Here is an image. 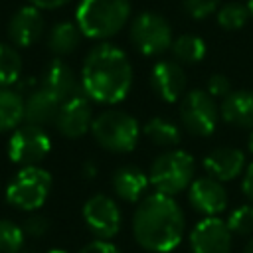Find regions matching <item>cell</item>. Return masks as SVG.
Wrapping results in <instances>:
<instances>
[{"label": "cell", "instance_id": "cell-1", "mask_svg": "<svg viewBox=\"0 0 253 253\" xmlns=\"http://www.w3.org/2000/svg\"><path fill=\"white\" fill-rule=\"evenodd\" d=\"M79 77L83 95L89 101L117 105L128 95L132 87V65L121 47L103 42L91 47L83 59Z\"/></svg>", "mask_w": 253, "mask_h": 253}, {"label": "cell", "instance_id": "cell-2", "mask_svg": "<svg viewBox=\"0 0 253 253\" xmlns=\"http://www.w3.org/2000/svg\"><path fill=\"white\" fill-rule=\"evenodd\" d=\"M184 211L172 196L150 194L142 198L132 213V235L150 253L174 251L184 235Z\"/></svg>", "mask_w": 253, "mask_h": 253}, {"label": "cell", "instance_id": "cell-3", "mask_svg": "<svg viewBox=\"0 0 253 253\" xmlns=\"http://www.w3.org/2000/svg\"><path fill=\"white\" fill-rule=\"evenodd\" d=\"M130 18V0H81L75 24L91 40H109L119 34Z\"/></svg>", "mask_w": 253, "mask_h": 253}, {"label": "cell", "instance_id": "cell-4", "mask_svg": "<svg viewBox=\"0 0 253 253\" xmlns=\"http://www.w3.org/2000/svg\"><path fill=\"white\" fill-rule=\"evenodd\" d=\"M140 125L138 121L121 109H107L99 113L93 119L91 125V134L95 142L115 154H126L136 148L138 138H140Z\"/></svg>", "mask_w": 253, "mask_h": 253}, {"label": "cell", "instance_id": "cell-5", "mask_svg": "<svg viewBox=\"0 0 253 253\" xmlns=\"http://www.w3.org/2000/svg\"><path fill=\"white\" fill-rule=\"evenodd\" d=\"M196 160L190 152L180 148H170L154 158L150 164V184L158 194L176 196L190 188L194 182Z\"/></svg>", "mask_w": 253, "mask_h": 253}, {"label": "cell", "instance_id": "cell-6", "mask_svg": "<svg viewBox=\"0 0 253 253\" xmlns=\"http://www.w3.org/2000/svg\"><path fill=\"white\" fill-rule=\"evenodd\" d=\"M51 174L42 166H24L6 184V200L20 211H38L51 192Z\"/></svg>", "mask_w": 253, "mask_h": 253}, {"label": "cell", "instance_id": "cell-7", "mask_svg": "<svg viewBox=\"0 0 253 253\" xmlns=\"http://www.w3.org/2000/svg\"><path fill=\"white\" fill-rule=\"evenodd\" d=\"M219 105L206 89H192L182 97L180 123L194 136H211L219 123Z\"/></svg>", "mask_w": 253, "mask_h": 253}, {"label": "cell", "instance_id": "cell-8", "mask_svg": "<svg viewBox=\"0 0 253 253\" xmlns=\"http://www.w3.org/2000/svg\"><path fill=\"white\" fill-rule=\"evenodd\" d=\"M130 42L146 57L162 55L170 49L174 38L168 20L156 12H140L130 24Z\"/></svg>", "mask_w": 253, "mask_h": 253}, {"label": "cell", "instance_id": "cell-9", "mask_svg": "<svg viewBox=\"0 0 253 253\" xmlns=\"http://www.w3.org/2000/svg\"><path fill=\"white\" fill-rule=\"evenodd\" d=\"M49 150H51V138L47 130L36 125H28V123L12 130L8 144H6L8 158L20 168L40 166V162L45 160Z\"/></svg>", "mask_w": 253, "mask_h": 253}, {"label": "cell", "instance_id": "cell-10", "mask_svg": "<svg viewBox=\"0 0 253 253\" xmlns=\"http://www.w3.org/2000/svg\"><path fill=\"white\" fill-rule=\"evenodd\" d=\"M81 215H83V221H85L87 229L97 239L111 241L123 225V213L119 210V204L113 198L105 196V194L91 196L83 204Z\"/></svg>", "mask_w": 253, "mask_h": 253}, {"label": "cell", "instance_id": "cell-11", "mask_svg": "<svg viewBox=\"0 0 253 253\" xmlns=\"http://www.w3.org/2000/svg\"><path fill=\"white\" fill-rule=\"evenodd\" d=\"M231 231L219 217H204L190 231L192 253H231Z\"/></svg>", "mask_w": 253, "mask_h": 253}, {"label": "cell", "instance_id": "cell-12", "mask_svg": "<svg viewBox=\"0 0 253 253\" xmlns=\"http://www.w3.org/2000/svg\"><path fill=\"white\" fill-rule=\"evenodd\" d=\"M188 202L198 213L206 217H217L221 211H225L229 200L219 180L211 176H200L194 178L188 188Z\"/></svg>", "mask_w": 253, "mask_h": 253}, {"label": "cell", "instance_id": "cell-13", "mask_svg": "<svg viewBox=\"0 0 253 253\" xmlns=\"http://www.w3.org/2000/svg\"><path fill=\"white\" fill-rule=\"evenodd\" d=\"M150 89L164 103H176L186 95V71L178 61L160 59L150 71Z\"/></svg>", "mask_w": 253, "mask_h": 253}, {"label": "cell", "instance_id": "cell-14", "mask_svg": "<svg viewBox=\"0 0 253 253\" xmlns=\"http://www.w3.org/2000/svg\"><path fill=\"white\" fill-rule=\"evenodd\" d=\"M93 119L95 117L91 101L85 95H79L61 103L55 119V128L65 138H81L91 130Z\"/></svg>", "mask_w": 253, "mask_h": 253}, {"label": "cell", "instance_id": "cell-15", "mask_svg": "<svg viewBox=\"0 0 253 253\" xmlns=\"http://www.w3.org/2000/svg\"><path fill=\"white\" fill-rule=\"evenodd\" d=\"M42 89L49 91L59 103H65L73 97L83 95L81 77L75 75V71L59 57L51 59L42 75Z\"/></svg>", "mask_w": 253, "mask_h": 253}, {"label": "cell", "instance_id": "cell-16", "mask_svg": "<svg viewBox=\"0 0 253 253\" xmlns=\"http://www.w3.org/2000/svg\"><path fill=\"white\" fill-rule=\"evenodd\" d=\"M43 34V16L40 8L26 4L18 8L8 22V38L16 47L34 45Z\"/></svg>", "mask_w": 253, "mask_h": 253}, {"label": "cell", "instance_id": "cell-17", "mask_svg": "<svg viewBox=\"0 0 253 253\" xmlns=\"http://www.w3.org/2000/svg\"><path fill=\"white\" fill-rule=\"evenodd\" d=\"M202 166H204L208 176H211V178H215L219 182L235 180L247 168L243 150H239L235 146H217V148L210 150L204 156Z\"/></svg>", "mask_w": 253, "mask_h": 253}, {"label": "cell", "instance_id": "cell-18", "mask_svg": "<svg viewBox=\"0 0 253 253\" xmlns=\"http://www.w3.org/2000/svg\"><path fill=\"white\" fill-rule=\"evenodd\" d=\"M148 184H150L148 174L134 164L119 166L111 176L113 192L117 194V198H121L126 204H138L142 198H146L144 194L148 190Z\"/></svg>", "mask_w": 253, "mask_h": 253}, {"label": "cell", "instance_id": "cell-19", "mask_svg": "<svg viewBox=\"0 0 253 253\" xmlns=\"http://www.w3.org/2000/svg\"><path fill=\"white\" fill-rule=\"evenodd\" d=\"M61 103L45 89L38 87L24 99V121L28 125H36L45 128L47 125H55Z\"/></svg>", "mask_w": 253, "mask_h": 253}, {"label": "cell", "instance_id": "cell-20", "mask_svg": "<svg viewBox=\"0 0 253 253\" xmlns=\"http://www.w3.org/2000/svg\"><path fill=\"white\" fill-rule=\"evenodd\" d=\"M219 115L231 126L253 130V91H231L227 97L221 99Z\"/></svg>", "mask_w": 253, "mask_h": 253}, {"label": "cell", "instance_id": "cell-21", "mask_svg": "<svg viewBox=\"0 0 253 253\" xmlns=\"http://www.w3.org/2000/svg\"><path fill=\"white\" fill-rule=\"evenodd\" d=\"M142 134L156 146H162L166 150L176 148L182 140V130L176 123H172L170 119L164 117H152L144 123L142 126Z\"/></svg>", "mask_w": 253, "mask_h": 253}, {"label": "cell", "instance_id": "cell-22", "mask_svg": "<svg viewBox=\"0 0 253 253\" xmlns=\"http://www.w3.org/2000/svg\"><path fill=\"white\" fill-rule=\"evenodd\" d=\"M81 30L75 22H59L47 34V47L53 55L63 57L77 49L81 42Z\"/></svg>", "mask_w": 253, "mask_h": 253}, {"label": "cell", "instance_id": "cell-23", "mask_svg": "<svg viewBox=\"0 0 253 253\" xmlns=\"http://www.w3.org/2000/svg\"><path fill=\"white\" fill-rule=\"evenodd\" d=\"M24 121V97L10 87L0 89V132L16 130Z\"/></svg>", "mask_w": 253, "mask_h": 253}, {"label": "cell", "instance_id": "cell-24", "mask_svg": "<svg viewBox=\"0 0 253 253\" xmlns=\"http://www.w3.org/2000/svg\"><path fill=\"white\" fill-rule=\"evenodd\" d=\"M174 57L178 63H198L204 59L206 55V42L200 36L194 34H182L178 38H174L172 45H170Z\"/></svg>", "mask_w": 253, "mask_h": 253}, {"label": "cell", "instance_id": "cell-25", "mask_svg": "<svg viewBox=\"0 0 253 253\" xmlns=\"http://www.w3.org/2000/svg\"><path fill=\"white\" fill-rule=\"evenodd\" d=\"M22 79V57L10 43L0 42V89L12 87Z\"/></svg>", "mask_w": 253, "mask_h": 253}, {"label": "cell", "instance_id": "cell-26", "mask_svg": "<svg viewBox=\"0 0 253 253\" xmlns=\"http://www.w3.org/2000/svg\"><path fill=\"white\" fill-rule=\"evenodd\" d=\"M249 10L245 4L239 2H227L217 10V24L223 30H239L249 20Z\"/></svg>", "mask_w": 253, "mask_h": 253}, {"label": "cell", "instance_id": "cell-27", "mask_svg": "<svg viewBox=\"0 0 253 253\" xmlns=\"http://www.w3.org/2000/svg\"><path fill=\"white\" fill-rule=\"evenodd\" d=\"M24 229L12 219H0V253H22Z\"/></svg>", "mask_w": 253, "mask_h": 253}, {"label": "cell", "instance_id": "cell-28", "mask_svg": "<svg viewBox=\"0 0 253 253\" xmlns=\"http://www.w3.org/2000/svg\"><path fill=\"white\" fill-rule=\"evenodd\" d=\"M225 223L233 235H239V237L253 235V204H243L231 210Z\"/></svg>", "mask_w": 253, "mask_h": 253}, {"label": "cell", "instance_id": "cell-29", "mask_svg": "<svg viewBox=\"0 0 253 253\" xmlns=\"http://www.w3.org/2000/svg\"><path fill=\"white\" fill-rule=\"evenodd\" d=\"M184 10L194 20H204L219 8V0H182Z\"/></svg>", "mask_w": 253, "mask_h": 253}, {"label": "cell", "instance_id": "cell-30", "mask_svg": "<svg viewBox=\"0 0 253 253\" xmlns=\"http://www.w3.org/2000/svg\"><path fill=\"white\" fill-rule=\"evenodd\" d=\"M22 229L26 235L30 237H43L47 231H49V219L43 215V213H30L24 223H22Z\"/></svg>", "mask_w": 253, "mask_h": 253}, {"label": "cell", "instance_id": "cell-31", "mask_svg": "<svg viewBox=\"0 0 253 253\" xmlns=\"http://www.w3.org/2000/svg\"><path fill=\"white\" fill-rule=\"evenodd\" d=\"M206 91L213 97V99H223L231 93V81L229 77H225L223 73H213L208 77V83H206Z\"/></svg>", "mask_w": 253, "mask_h": 253}, {"label": "cell", "instance_id": "cell-32", "mask_svg": "<svg viewBox=\"0 0 253 253\" xmlns=\"http://www.w3.org/2000/svg\"><path fill=\"white\" fill-rule=\"evenodd\" d=\"M77 253H121V249L107 239H93L87 245H83Z\"/></svg>", "mask_w": 253, "mask_h": 253}, {"label": "cell", "instance_id": "cell-33", "mask_svg": "<svg viewBox=\"0 0 253 253\" xmlns=\"http://www.w3.org/2000/svg\"><path fill=\"white\" fill-rule=\"evenodd\" d=\"M241 190L245 194V198L249 200V204H253V162L247 164L243 180H241Z\"/></svg>", "mask_w": 253, "mask_h": 253}, {"label": "cell", "instance_id": "cell-34", "mask_svg": "<svg viewBox=\"0 0 253 253\" xmlns=\"http://www.w3.org/2000/svg\"><path fill=\"white\" fill-rule=\"evenodd\" d=\"M67 2H71V0H28V4H32L40 10H55V8L65 6Z\"/></svg>", "mask_w": 253, "mask_h": 253}, {"label": "cell", "instance_id": "cell-35", "mask_svg": "<svg viewBox=\"0 0 253 253\" xmlns=\"http://www.w3.org/2000/svg\"><path fill=\"white\" fill-rule=\"evenodd\" d=\"M81 176H83L85 180H93V178L97 176V166H95L93 160L83 162V166H81Z\"/></svg>", "mask_w": 253, "mask_h": 253}, {"label": "cell", "instance_id": "cell-36", "mask_svg": "<svg viewBox=\"0 0 253 253\" xmlns=\"http://www.w3.org/2000/svg\"><path fill=\"white\" fill-rule=\"evenodd\" d=\"M243 253H253V235L249 237V241L245 243V249H243Z\"/></svg>", "mask_w": 253, "mask_h": 253}, {"label": "cell", "instance_id": "cell-37", "mask_svg": "<svg viewBox=\"0 0 253 253\" xmlns=\"http://www.w3.org/2000/svg\"><path fill=\"white\" fill-rule=\"evenodd\" d=\"M247 150H249V154L253 156V130H251V134H249V140H247Z\"/></svg>", "mask_w": 253, "mask_h": 253}, {"label": "cell", "instance_id": "cell-38", "mask_svg": "<svg viewBox=\"0 0 253 253\" xmlns=\"http://www.w3.org/2000/svg\"><path fill=\"white\" fill-rule=\"evenodd\" d=\"M247 10H249V14L253 18V0H247Z\"/></svg>", "mask_w": 253, "mask_h": 253}, {"label": "cell", "instance_id": "cell-39", "mask_svg": "<svg viewBox=\"0 0 253 253\" xmlns=\"http://www.w3.org/2000/svg\"><path fill=\"white\" fill-rule=\"evenodd\" d=\"M47 253H67V251L65 249H49Z\"/></svg>", "mask_w": 253, "mask_h": 253}]
</instances>
